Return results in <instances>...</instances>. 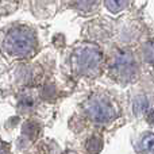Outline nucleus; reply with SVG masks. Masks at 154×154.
I'll use <instances>...</instances> for the list:
<instances>
[{
	"label": "nucleus",
	"instance_id": "obj_1",
	"mask_svg": "<svg viewBox=\"0 0 154 154\" xmlns=\"http://www.w3.org/2000/svg\"><path fill=\"white\" fill-rule=\"evenodd\" d=\"M38 51L37 34L26 24L14 23L0 30V53L8 60H30Z\"/></svg>",
	"mask_w": 154,
	"mask_h": 154
},
{
	"label": "nucleus",
	"instance_id": "obj_4",
	"mask_svg": "<svg viewBox=\"0 0 154 154\" xmlns=\"http://www.w3.org/2000/svg\"><path fill=\"white\" fill-rule=\"evenodd\" d=\"M106 69L108 76L118 84H131L138 77V62L133 50L130 49H116L112 51L106 61Z\"/></svg>",
	"mask_w": 154,
	"mask_h": 154
},
{
	"label": "nucleus",
	"instance_id": "obj_6",
	"mask_svg": "<svg viewBox=\"0 0 154 154\" xmlns=\"http://www.w3.org/2000/svg\"><path fill=\"white\" fill-rule=\"evenodd\" d=\"M138 152L142 154H154V134L145 133L138 141Z\"/></svg>",
	"mask_w": 154,
	"mask_h": 154
},
{
	"label": "nucleus",
	"instance_id": "obj_12",
	"mask_svg": "<svg viewBox=\"0 0 154 154\" xmlns=\"http://www.w3.org/2000/svg\"><path fill=\"white\" fill-rule=\"evenodd\" d=\"M146 119H147V122H149L150 125L154 126V108L149 112V114H147V118H146Z\"/></svg>",
	"mask_w": 154,
	"mask_h": 154
},
{
	"label": "nucleus",
	"instance_id": "obj_2",
	"mask_svg": "<svg viewBox=\"0 0 154 154\" xmlns=\"http://www.w3.org/2000/svg\"><path fill=\"white\" fill-rule=\"evenodd\" d=\"M106 68L101 49L91 42H82L70 54V69L81 77H97Z\"/></svg>",
	"mask_w": 154,
	"mask_h": 154
},
{
	"label": "nucleus",
	"instance_id": "obj_8",
	"mask_svg": "<svg viewBox=\"0 0 154 154\" xmlns=\"http://www.w3.org/2000/svg\"><path fill=\"white\" fill-rule=\"evenodd\" d=\"M39 134V125L35 122H27L23 127V137L30 141H35L37 135Z\"/></svg>",
	"mask_w": 154,
	"mask_h": 154
},
{
	"label": "nucleus",
	"instance_id": "obj_10",
	"mask_svg": "<svg viewBox=\"0 0 154 154\" xmlns=\"http://www.w3.org/2000/svg\"><path fill=\"white\" fill-rule=\"evenodd\" d=\"M19 0H0V16L8 15L18 8Z\"/></svg>",
	"mask_w": 154,
	"mask_h": 154
},
{
	"label": "nucleus",
	"instance_id": "obj_11",
	"mask_svg": "<svg viewBox=\"0 0 154 154\" xmlns=\"http://www.w3.org/2000/svg\"><path fill=\"white\" fill-rule=\"evenodd\" d=\"M0 154H11L10 145L7 142H4L3 139H0Z\"/></svg>",
	"mask_w": 154,
	"mask_h": 154
},
{
	"label": "nucleus",
	"instance_id": "obj_5",
	"mask_svg": "<svg viewBox=\"0 0 154 154\" xmlns=\"http://www.w3.org/2000/svg\"><path fill=\"white\" fill-rule=\"evenodd\" d=\"M66 4L80 14H92L99 8L100 0H66Z\"/></svg>",
	"mask_w": 154,
	"mask_h": 154
},
{
	"label": "nucleus",
	"instance_id": "obj_3",
	"mask_svg": "<svg viewBox=\"0 0 154 154\" xmlns=\"http://www.w3.org/2000/svg\"><path fill=\"white\" fill-rule=\"evenodd\" d=\"M82 116L95 125H108L119 116L116 100L107 92L92 93L82 103Z\"/></svg>",
	"mask_w": 154,
	"mask_h": 154
},
{
	"label": "nucleus",
	"instance_id": "obj_7",
	"mask_svg": "<svg viewBox=\"0 0 154 154\" xmlns=\"http://www.w3.org/2000/svg\"><path fill=\"white\" fill-rule=\"evenodd\" d=\"M103 147V139L100 135H91L87 139L85 143V150L88 152V154H97Z\"/></svg>",
	"mask_w": 154,
	"mask_h": 154
},
{
	"label": "nucleus",
	"instance_id": "obj_9",
	"mask_svg": "<svg viewBox=\"0 0 154 154\" xmlns=\"http://www.w3.org/2000/svg\"><path fill=\"white\" fill-rule=\"evenodd\" d=\"M128 0H104L106 8L112 14H118L120 11H123L127 5Z\"/></svg>",
	"mask_w": 154,
	"mask_h": 154
}]
</instances>
